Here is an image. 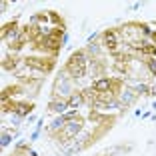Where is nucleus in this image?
Returning <instances> with one entry per match:
<instances>
[{"instance_id": "1", "label": "nucleus", "mask_w": 156, "mask_h": 156, "mask_svg": "<svg viewBox=\"0 0 156 156\" xmlns=\"http://www.w3.org/2000/svg\"><path fill=\"white\" fill-rule=\"evenodd\" d=\"M80 128H82V126H80L78 120H68V122L64 124V128H62V138H64L62 142H66V140H70L72 136H76V134L80 132Z\"/></svg>"}, {"instance_id": "2", "label": "nucleus", "mask_w": 156, "mask_h": 156, "mask_svg": "<svg viewBox=\"0 0 156 156\" xmlns=\"http://www.w3.org/2000/svg\"><path fill=\"white\" fill-rule=\"evenodd\" d=\"M68 72L72 74L74 78H82L86 74V64H76V62H68Z\"/></svg>"}, {"instance_id": "3", "label": "nucleus", "mask_w": 156, "mask_h": 156, "mask_svg": "<svg viewBox=\"0 0 156 156\" xmlns=\"http://www.w3.org/2000/svg\"><path fill=\"white\" fill-rule=\"evenodd\" d=\"M110 86H112V82L108 80V78H100V80H96V82H94V90H96V92H102V94L110 92Z\"/></svg>"}, {"instance_id": "4", "label": "nucleus", "mask_w": 156, "mask_h": 156, "mask_svg": "<svg viewBox=\"0 0 156 156\" xmlns=\"http://www.w3.org/2000/svg\"><path fill=\"white\" fill-rule=\"evenodd\" d=\"M66 108H70L68 102H62V100H60V102H52V104H50V110L52 112H58L60 116L66 114Z\"/></svg>"}, {"instance_id": "5", "label": "nucleus", "mask_w": 156, "mask_h": 156, "mask_svg": "<svg viewBox=\"0 0 156 156\" xmlns=\"http://www.w3.org/2000/svg\"><path fill=\"white\" fill-rule=\"evenodd\" d=\"M56 90H58V94H70L72 86H70V82L66 78H60V82L56 84Z\"/></svg>"}, {"instance_id": "6", "label": "nucleus", "mask_w": 156, "mask_h": 156, "mask_svg": "<svg viewBox=\"0 0 156 156\" xmlns=\"http://www.w3.org/2000/svg\"><path fill=\"white\" fill-rule=\"evenodd\" d=\"M82 102H84V96H82V94H72V96L68 98V106L72 108V110H76Z\"/></svg>"}, {"instance_id": "7", "label": "nucleus", "mask_w": 156, "mask_h": 156, "mask_svg": "<svg viewBox=\"0 0 156 156\" xmlns=\"http://www.w3.org/2000/svg\"><path fill=\"white\" fill-rule=\"evenodd\" d=\"M12 110L16 112L18 116H26V114H30V110H32V106H30V104H16V106L12 108Z\"/></svg>"}, {"instance_id": "8", "label": "nucleus", "mask_w": 156, "mask_h": 156, "mask_svg": "<svg viewBox=\"0 0 156 156\" xmlns=\"http://www.w3.org/2000/svg\"><path fill=\"white\" fill-rule=\"evenodd\" d=\"M134 96H136L134 90H124L122 94H120V102H122V104H130V102L134 100Z\"/></svg>"}, {"instance_id": "9", "label": "nucleus", "mask_w": 156, "mask_h": 156, "mask_svg": "<svg viewBox=\"0 0 156 156\" xmlns=\"http://www.w3.org/2000/svg\"><path fill=\"white\" fill-rule=\"evenodd\" d=\"M64 124H66L64 116H60V118H56L54 122L50 124V128H48V130H50V132H56V130H62V128H64Z\"/></svg>"}, {"instance_id": "10", "label": "nucleus", "mask_w": 156, "mask_h": 156, "mask_svg": "<svg viewBox=\"0 0 156 156\" xmlns=\"http://www.w3.org/2000/svg\"><path fill=\"white\" fill-rule=\"evenodd\" d=\"M104 42H106L108 48H116V44H118V42H116V34L114 32H106L104 34Z\"/></svg>"}, {"instance_id": "11", "label": "nucleus", "mask_w": 156, "mask_h": 156, "mask_svg": "<svg viewBox=\"0 0 156 156\" xmlns=\"http://www.w3.org/2000/svg\"><path fill=\"white\" fill-rule=\"evenodd\" d=\"M70 62H76V64H86V54L84 52H74Z\"/></svg>"}, {"instance_id": "12", "label": "nucleus", "mask_w": 156, "mask_h": 156, "mask_svg": "<svg viewBox=\"0 0 156 156\" xmlns=\"http://www.w3.org/2000/svg\"><path fill=\"white\" fill-rule=\"evenodd\" d=\"M4 38L6 40H18V30H16V28H8V30L4 32Z\"/></svg>"}, {"instance_id": "13", "label": "nucleus", "mask_w": 156, "mask_h": 156, "mask_svg": "<svg viewBox=\"0 0 156 156\" xmlns=\"http://www.w3.org/2000/svg\"><path fill=\"white\" fill-rule=\"evenodd\" d=\"M134 92H136V94H138V92H140V94H146L148 86H146V84H136V86H134Z\"/></svg>"}, {"instance_id": "14", "label": "nucleus", "mask_w": 156, "mask_h": 156, "mask_svg": "<svg viewBox=\"0 0 156 156\" xmlns=\"http://www.w3.org/2000/svg\"><path fill=\"white\" fill-rule=\"evenodd\" d=\"M10 140H12V136H10L8 132H4V134H2V146H8V144H10Z\"/></svg>"}, {"instance_id": "15", "label": "nucleus", "mask_w": 156, "mask_h": 156, "mask_svg": "<svg viewBox=\"0 0 156 156\" xmlns=\"http://www.w3.org/2000/svg\"><path fill=\"white\" fill-rule=\"evenodd\" d=\"M142 52H144V54H154L156 56V48H154V46H144Z\"/></svg>"}, {"instance_id": "16", "label": "nucleus", "mask_w": 156, "mask_h": 156, "mask_svg": "<svg viewBox=\"0 0 156 156\" xmlns=\"http://www.w3.org/2000/svg\"><path fill=\"white\" fill-rule=\"evenodd\" d=\"M148 68H150V72H154V74H156V58L148 60Z\"/></svg>"}, {"instance_id": "17", "label": "nucleus", "mask_w": 156, "mask_h": 156, "mask_svg": "<svg viewBox=\"0 0 156 156\" xmlns=\"http://www.w3.org/2000/svg\"><path fill=\"white\" fill-rule=\"evenodd\" d=\"M62 116H64V120L68 122V120H72L74 116H76V110H70V112H66V114H62Z\"/></svg>"}, {"instance_id": "18", "label": "nucleus", "mask_w": 156, "mask_h": 156, "mask_svg": "<svg viewBox=\"0 0 156 156\" xmlns=\"http://www.w3.org/2000/svg\"><path fill=\"white\" fill-rule=\"evenodd\" d=\"M88 48H90V52H92V54H96V52H98V46H96V44H90Z\"/></svg>"}, {"instance_id": "19", "label": "nucleus", "mask_w": 156, "mask_h": 156, "mask_svg": "<svg viewBox=\"0 0 156 156\" xmlns=\"http://www.w3.org/2000/svg\"><path fill=\"white\" fill-rule=\"evenodd\" d=\"M30 156H38V154H36V152H34V150H30Z\"/></svg>"}]
</instances>
